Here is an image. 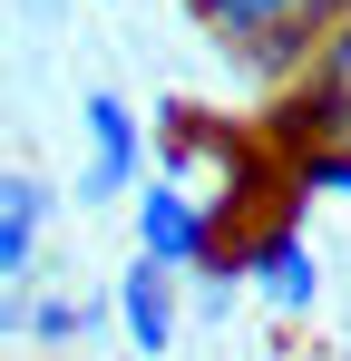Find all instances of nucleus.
I'll return each instance as SVG.
<instances>
[{
  "instance_id": "obj_6",
  "label": "nucleus",
  "mask_w": 351,
  "mask_h": 361,
  "mask_svg": "<svg viewBox=\"0 0 351 361\" xmlns=\"http://www.w3.org/2000/svg\"><path fill=\"white\" fill-rule=\"evenodd\" d=\"M117 312V293L98 302V293H68V283H39V302H30V352H78V342H88V332H98V322H108Z\"/></svg>"
},
{
  "instance_id": "obj_1",
  "label": "nucleus",
  "mask_w": 351,
  "mask_h": 361,
  "mask_svg": "<svg viewBox=\"0 0 351 361\" xmlns=\"http://www.w3.org/2000/svg\"><path fill=\"white\" fill-rule=\"evenodd\" d=\"M234 264H244V283L264 312H283V322H312L322 293H332V274H322V254L302 225H254V235H234Z\"/></svg>"
},
{
  "instance_id": "obj_10",
  "label": "nucleus",
  "mask_w": 351,
  "mask_h": 361,
  "mask_svg": "<svg viewBox=\"0 0 351 361\" xmlns=\"http://www.w3.org/2000/svg\"><path fill=\"white\" fill-rule=\"evenodd\" d=\"M10 361H49V352H10Z\"/></svg>"
},
{
  "instance_id": "obj_3",
  "label": "nucleus",
  "mask_w": 351,
  "mask_h": 361,
  "mask_svg": "<svg viewBox=\"0 0 351 361\" xmlns=\"http://www.w3.org/2000/svg\"><path fill=\"white\" fill-rule=\"evenodd\" d=\"M78 137H88V166H78V205H117L147 185V127L117 88H88L78 98Z\"/></svg>"
},
{
  "instance_id": "obj_8",
  "label": "nucleus",
  "mask_w": 351,
  "mask_h": 361,
  "mask_svg": "<svg viewBox=\"0 0 351 361\" xmlns=\"http://www.w3.org/2000/svg\"><path fill=\"white\" fill-rule=\"evenodd\" d=\"M292 195H351V147H292Z\"/></svg>"
},
{
  "instance_id": "obj_12",
  "label": "nucleus",
  "mask_w": 351,
  "mask_h": 361,
  "mask_svg": "<svg viewBox=\"0 0 351 361\" xmlns=\"http://www.w3.org/2000/svg\"><path fill=\"white\" fill-rule=\"evenodd\" d=\"M283 361H302V352H283Z\"/></svg>"
},
{
  "instance_id": "obj_11",
  "label": "nucleus",
  "mask_w": 351,
  "mask_h": 361,
  "mask_svg": "<svg viewBox=\"0 0 351 361\" xmlns=\"http://www.w3.org/2000/svg\"><path fill=\"white\" fill-rule=\"evenodd\" d=\"M332 361H351V342H342V352H332Z\"/></svg>"
},
{
  "instance_id": "obj_2",
  "label": "nucleus",
  "mask_w": 351,
  "mask_h": 361,
  "mask_svg": "<svg viewBox=\"0 0 351 361\" xmlns=\"http://www.w3.org/2000/svg\"><path fill=\"white\" fill-rule=\"evenodd\" d=\"M137 254H156L166 274H205L215 254H225V205H205L195 185H137Z\"/></svg>"
},
{
  "instance_id": "obj_5",
  "label": "nucleus",
  "mask_w": 351,
  "mask_h": 361,
  "mask_svg": "<svg viewBox=\"0 0 351 361\" xmlns=\"http://www.w3.org/2000/svg\"><path fill=\"white\" fill-rule=\"evenodd\" d=\"M49 225H58V185L39 166H10L0 176V283H49V264H39Z\"/></svg>"
},
{
  "instance_id": "obj_7",
  "label": "nucleus",
  "mask_w": 351,
  "mask_h": 361,
  "mask_svg": "<svg viewBox=\"0 0 351 361\" xmlns=\"http://www.w3.org/2000/svg\"><path fill=\"white\" fill-rule=\"evenodd\" d=\"M234 293H254L244 264H234V244L205 264V274H185V312H195V322H234Z\"/></svg>"
},
{
  "instance_id": "obj_4",
  "label": "nucleus",
  "mask_w": 351,
  "mask_h": 361,
  "mask_svg": "<svg viewBox=\"0 0 351 361\" xmlns=\"http://www.w3.org/2000/svg\"><path fill=\"white\" fill-rule=\"evenodd\" d=\"M117 332H127V352H137V361H166L176 332H185V274H166L156 254L117 264Z\"/></svg>"
},
{
  "instance_id": "obj_9",
  "label": "nucleus",
  "mask_w": 351,
  "mask_h": 361,
  "mask_svg": "<svg viewBox=\"0 0 351 361\" xmlns=\"http://www.w3.org/2000/svg\"><path fill=\"white\" fill-rule=\"evenodd\" d=\"M20 10H30V20H58V10H68V0H20Z\"/></svg>"
}]
</instances>
